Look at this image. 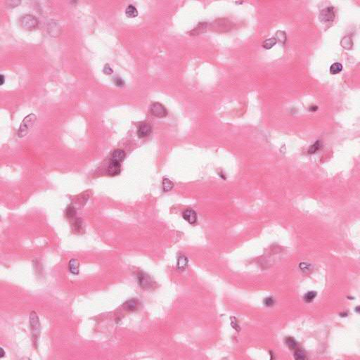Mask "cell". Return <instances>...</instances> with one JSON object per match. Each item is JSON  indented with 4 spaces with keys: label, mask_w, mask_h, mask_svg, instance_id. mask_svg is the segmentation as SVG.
Instances as JSON below:
<instances>
[{
    "label": "cell",
    "mask_w": 360,
    "mask_h": 360,
    "mask_svg": "<svg viewBox=\"0 0 360 360\" xmlns=\"http://www.w3.org/2000/svg\"><path fill=\"white\" fill-rule=\"evenodd\" d=\"M82 220H81L80 219H77V220L75 221L74 226H75V230L77 231V232H79V231L81 230V229H82Z\"/></svg>",
    "instance_id": "27"
},
{
    "label": "cell",
    "mask_w": 360,
    "mask_h": 360,
    "mask_svg": "<svg viewBox=\"0 0 360 360\" xmlns=\"http://www.w3.org/2000/svg\"><path fill=\"white\" fill-rule=\"evenodd\" d=\"M294 357L295 359H297V360H300V359H305L307 358L306 357V354H305V352L303 350H301V349H297L295 351V353H294Z\"/></svg>",
    "instance_id": "23"
},
{
    "label": "cell",
    "mask_w": 360,
    "mask_h": 360,
    "mask_svg": "<svg viewBox=\"0 0 360 360\" xmlns=\"http://www.w3.org/2000/svg\"><path fill=\"white\" fill-rule=\"evenodd\" d=\"M35 121H36V116L34 114L32 113L26 116L18 129V137H23L27 135L32 126L34 125Z\"/></svg>",
    "instance_id": "1"
},
{
    "label": "cell",
    "mask_w": 360,
    "mask_h": 360,
    "mask_svg": "<svg viewBox=\"0 0 360 360\" xmlns=\"http://www.w3.org/2000/svg\"><path fill=\"white\" fill-rule=\"evenodd\" d=\"M321 143L319 142V140L316 141V142L314 143V144H312V146L309 147V149L308 150V153H309V154L315 153H316L321 149Z\"/></svg>",
    "instance_id": "19"
},
{
    "label": "cell",
    "mask_w": 360,
    "mask_h": 360,
    "mask_svg": "<svg viewBox=\"0 0 360 360\" xmlns=\"http://www.w3.org/2000/svg\"><path fill=\"white\" fill-rule=\"evenodd\" d=\"M124 306L129 311H135L137 308V301L136 300H128L124 304Z\"/></svg>",
    "instance_id": "16"
},
{
    "label": "cell",
    "mask_w": 360,
    "mask_h": 360,
    "mask_svg": "<svg viewBox=\"0 0 360 360\" xmlns=\"http://www.w3.org/2000/svg\"><path fill=\"white\" fill-rule=\"evenodd\" d=\"M207 27H208V24H207V23L201 22L199 25L196 26V27H195L194 29L191 31L190 35H198L201 34V33H203L206 31Z\"/></svg>",
    "instance_id": "11"
},
{
    "label": "cell",
    "mask_w": 360,
    "mask_h": 360,
    "mask_svg": "<svg viewBox=\"0 0 360 360\" xmlns=\"http://www.w3.org/2000/svg\"><path fill=\"white\" fill-rule=\"evenodd\" d=\"M286 344L290 350H295L297 348V343L295 340L292 337H288L286 338Z\"/></svg>",
    "instance_id": "20"
},
{
    "label": "cell",
    "mask_w": 360,
    "mask_h": 360,
    "mask_svg": "<svg viewBox=\"0 0 360 360\" xmlns=\"http://www.w3.org/2000/svg\"><path fill=\"white\" fill-rule=\"evenodd\" d=\"M103 72L104 73V74H106V75H111V74L113 73V70L108 64H106V65L104 66Z\"/></svg>",
    "instance_id": "28"
},
{
    "label": "cell",
    "mask_w": 360,
    "mask_h": 360,
    "mask_svg": "<svg viewBox=\"0 0 360 360\" xmlns=\"http://www.w3.org/2000/svg\"><path fill=\"white\" fill-rule=\"evenodd\" d=\"M183 218L191 225H194L197 222V214L192 209H187L183 213Z\"/></svg>",
    "instance_id": "7"
},
{
    "label": "cell",
    "mask_w": 360,
    "mask_h": 360,
    "mask_svg": "<svg viewBox=\"0 0 360 360\" xmlns=\"http://www.w3.org/2000/svg\"><path fill=\"white\" fill-rule=\"evenodd\" d=\"M188 263H189V260H188L187 257H185L184 256H180L177 260V269L180 271L185 270L188 266Z\"/></svg>",
    "instance_id": "14"
},
{
    "label": "cell",
    "mask_w": 360,
    "mask_h": 360,
    "mask_svg": "<svg viewBox=\"0 0 360 360\" xmlns=\"http://www.w3.org/2000/svg\"><path fill=\"white\" fill-rule=\"evenodd\" d=\"M359 306H357L356 307V308H355V311H356L357 313H359Z\"/></svg>",
    "instance_id": "33"
},
{
    "label": "cell",
    "mask_w": 360,
    "mask_h": 360,
    "mask_svg": "<svg viewBox=\"0 0 360 360\" xmlns=\"http://www.w3.org/2000/svg\"><path fill=\"white\" fill-rule=\"evenodd\" d=\"M276 44V38L272 37L268 39L263 42V47L267 49H271Z\"/></svg>",
    "instance_id": "21"
},
{
    "label": "cell",
    "mask_w": 360,
    "mask_h": 360,
    "mask_svg": "<svg viewBox=\"0 0 360 360\" xmlns=\"http://www.w3.org/2000/svg\"><path fill=\"white\" fill-rule=\"evenodd\" d=\"M173 187H174V184L171 180H170L169 179H167V178L163 179V188L164 191L165 192L170 191L172 189Z\"/></svg>",
    "instance_id": "17"
},
{
    "label": "cell",
    "mask_w": 360,
    "mask_h": 360,
    "mask_svg": "<svg viewBox=\"0 0 360 360\" xmlns=\"http://www.w3.org/2000/svg\"><path fill=\"white\" fill-rule=\"evenodd\" d=\"M343 70V66L339 63H333L330 68V72L333 75H335V74L340 73Z\"/></svg>",
    "instance_id": "18"
},
{
    "label": "cell",
    "mask_w": 360,
    "mask_h": 360,
    "mask_svg": "<svg viewBox=\"0 0 360 360\" xmlns=\"http://www.w3.org/2000/svg\"><path fill=\"white\" fill-rule=\"evenodd\" d=\"M310 110L312 111H315L317 110V106H312L310 108Z\"/></svg>",
    "instance_id": "31"
},
{
    "label": "cell",
    "mask_w": 360,
    "mask_h": 360,
    "mask_svg": "<svg viewBox=\"0 0 360 360\" xmlns=\"http://www.w3.org/2000/svg\"><path fill=\"white\" fill-rule=\"evenodd\" d=\"M68 269L73 275H78L80 272V263L78 260L71 259L68 263Z\"/></svg>",
    "instance_id": "9"
},
{
    "label": "cell",
    "mask_w": 360,
    "mask_h": 360,
    "mask_svg": "<svg viewBox=\"0 0 360 360\" xmlns=\"http://www.w3.org/2000/svg\"><path fill=\"white\" fill-rule=\"evenodd\" d=\"M335 19V13L333 7H328L324 9L319 13V20L324 24L331 23Z\"/></svg>",
    "instance_id": "3"
},
{
    "label": "cell",
    "mask_w": 360,
    "mask_h": 360,
    "mask_svg": "<svg viewBox=\"0 0 360 360\" xmlns=\"http://www.w3.org/2000/svg\"><path fill=\"white\" fill-rule=\"evenodd\" d=\"M4 79H5V78H4V76L3 75H2L1 76H0V80H1V85H4V81H5V80H4Z\"/></svg>",
    "instance_id": "30"
},
{
    "label": "cell",
    "mask_w": 360,
    "mask_h": 360,
    "mask_svg": "<svg viewBox=\"0 0 360 360\" xmlns=\"http://www.w3.org/2000/svg\"><path fill=\"white\" fill-rule=\"evenodd\" d=\"M125 157V154L123 150L117 149L113 152L111 155V161H116L118 163H121L124 161Z\"/></svg>",
    "instance_id": "10"
},
{
    "label": "cell",
    "mask_w": 360,
    "mask_h": 360,
    "mask_svg": "<svg viewBox=\"0 0 360 360\" xmlns=\"http://www.w3.org/2000/svg\"><path fill=\"white\" fill-rule=\"evenodd\" d=\"M21 23L24 29L31 30L37 27L38 25V21L35 16L30 15V14H26L21 18Z\"/></svg>",
    "instance_id": "2"
},
{
    "label": "cell",
    "mask_w": 360,
    "mask_h": 360,
    "mask_svg": "<svg viewBox=\"0 0 360 360\" xmlns=\"http://www.w3.org/2000/svg\"><path fill=\"white\" fill-rule=\"evenodd\" d=\"M138 279H139V284L142 286L143 288L149 287L151 286L152 281L150 277L148 275H144V274H140L138 276Z\"/></svg>",
    "instance_id": "12"
},
{
    "label": "cell",
    "mask_w": 360,
    "mask_h": 360,
    "mask_svg": "<svg viewBox=\"0 0 360 360\" xmlns=\"http://www.w3.org/2000/svg\"><path fill=\"white\" fill-rule=\"evenodd\" d=\"M1 350H2V356H1V357H4V350H3V349H2V348H1Z\"/></svg>",
    "instance_id": "34"
},
{
    "label": "cell",
    "mask_w": 360,
    "mask_h": 360,
    "mask_svg": "<svg viewBox=\"0 0 360 360\" xmlns=\"http://www.w3.org/2000/svg\"><path fill=\"white\" fill-rule=\"evenodd\" d=\"M340 316H341V317H343V316H347V313H340Z\"/></svg>",
    "instance_id": "32"
},
{
    "label": "cell",
    "mask_w": 360,
    "mask_h": 360,
    "mask_svg": "<svg viewBox=\"0 0 360 360\" xmlns=\"http://www.w3.org/2000/svg\"><path fill=\"white\" fill-rule=\"evenodd\" d=\"M151 126L148 123H143L137 130V135L139 138H144L149 136L151 132Z\"/></svg>",
    "instance_id": "8"
},
{
    "label": "cell",
    "mask_w": 360,
    "mask_h": 360,
    "mask_svg": "<svg viewBox=\"0 0 360 360\" xmlns=\"http://www.w3.org/2000/svg\"><path fill=\"white\" fill-rule=\"evenodd\" d=\"M30 324L31 327L34 328V330H38L40 326V323L39 318L37 314L35 312H32L30 314Z\"/></svg>",
    "instance_id": "13"
},
{
    "label": "cell",
    "mask_w": 360,
    "mask_h": 360,
    "mask_svg": "<svg viewBox=\"0 0 360 360\" xmlns=\"http://www.w3.org/2000/svg\"><path fill=\"white\" fill-rule=\"evenodd\" d=\"M150 111L153 116L156 118H163L168 116V111L163 104L158 102H153L150 106Z\"/></svg>",
    "instance_id": "4"
},
{
    "label": "cell",
    "mask_w": 360,
    "mask_h": 360,
    "mask_svg": "<svg viewBox=\"0 0 360 360\" xmlns=\"http://www.w3.org/2000/svg\"><path fill=\"white\" fill-rule=\"evenodd\" d=\"M66 214L67 218H73L76 214V210L73 206H69L66 210Z\"/></svg>",
    "instance_id": "24"
},
{
    "label": "cell",
    "mask_w": 360,
    "mask_h": 360,
    "mask_svg": "<svg viewBox=\"0 0 360 360\" xmlns=\"http://www.w3.org/2000/svg\"><path fill=\"white\" fill-rule=\"evenodd\" d=\"M229 24L230 22H229L226 19H219L214 23L213 22V26H212V28H213V30L218 29L220 32H222V31H226V30L230 29L231 27Z\"/></svg>",
    "instance_id": "5"
},
{
    "label": "cell",
    "mask_w": 360,
    "mask_h": 360,
    "mask_svg": "<svg viewBox=\"0 0 360 360\" xmlns=\"http://www.w3.org/2000/svg\"><path fill=\"white\" fill-rule=\"evenodd\" d=\"M125 14L126 16H127V17L130 18L137 17L138 16L137 9H136L134 6L132 5V4H130V5H129L127 7V9H125Z\"/></svg>",
    "instance_id": "15"
},
{
    "label": "cell",
    "mask_w": 360,
    "mask_h": 360,
    "mask_svg": "<svg viewBox=\"0 0 360 360\" xmlns=\"http://www.w3.org/2000/svg\"><path fill=\"white\" fill-rule=\"evenodd\" d=\"M121 172V165L120 163L116 161H111L110 165H108V170H107V174L109 176L111 177H114V176H117L120 175Z\"/></svg>",
    "instance_id": "6"
},
{
    "label": "cell",
    "mask_w": 360,
    "mask_h": 360,
    "mask_svg": "<svg viewBox=\"0 0 360 360\" xmlns=\"http://www.w3.org/2000/svg\"><path fill=\"white\" fill-rule=\"evenodd\" d=\"M316 295H317V293H316V291H309L308 293H307L304 296L305 301L307 302V303L312 302L314 300V299L316 297Z\"/></svg>",
    "instance_id": "22"
},
{
    "label": "cell",
    "mask_w": 360,
    "mask_h": 360,
    "mask_svg": "<svg viewBox=\"0 0 360 360\" xmlns=\"http://www.w3.org/2000/svg\"><path fill=\"white\" fill-rule=\"evenodd\" d=\"M114 83H115V85L117 86V87H122L125 86V81H124L122 78H115V79H114Z\"/></svg>",
    "instance_id": "26"
},
{
    "label": "cell",
    "mask_w": 360,
    "mask_h": 360,
    "mask_svg": "<svg viewBox=\"0 0 360 360\" xmlns=\"http://www.w3.org/2000/svg\"><path fill=\"white\" fill-rule=\"evenodd\" d=\"M300 268L301 269L302 271H308L309 270V268H310V264H307V263H300Z\"/></svg>",
    "instance_id": "29"
},
{
    "label": "cell",
    "mask_w": 360,
    "mask_h": 360,
    "mask_svg": "<svg viewBox=\"0 0 360 360\" xmlns=\"http://www.w3.org/2000/svg\"><path fill=\"white\" fill-rule=\"evenodd\" d=\"M275 300L272 297H266V298L264 300V305H266L267 307H272L275 305Z\"/></svg>",
    "instance_id": "25"
}]
</instances>
